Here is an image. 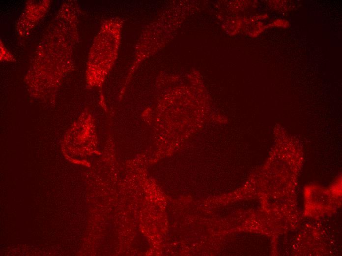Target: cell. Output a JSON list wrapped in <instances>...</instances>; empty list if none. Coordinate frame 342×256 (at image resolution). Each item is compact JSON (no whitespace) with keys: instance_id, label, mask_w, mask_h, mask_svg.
I'll return each instance as SVG.
<instances>
[{"instance_id":"1","label":"cell","mask_w":342,"mask_h":256,"mask_svg":"<svg viewBox=\"0 0 342 256\" xmlns=\"http://www.w3.org/2000/svg\"><path fill=\"white\" fill-rule=\"evenodd\" d=\"M123 22L119 18L106 21L95 37L89 52L87 77L92 74L102 78L112 68L117 59Z\"/></svg>"},{"instance_id":"2","label":"cell","mask_w":342,"mask_h":256,"mask_svg":"<svg viewBox=\"0 0 342 256\" xmlns=\"http://www.w3.org/2000/svg\"><path fill=\"white\" fill-rule=\"evenodd\" d=\"M50 1L49 0H30L27 3V5L25 8L24 12L21 15L17 26V27L20 26L26 22L25 25L18 31L20 35L24 30L25 26L26 28L22 36H25L30 33L37 23L46 14L50 5Z\"/></svg>"},{"instance_id":"3","label":"cell","mask_w":342,"mask_h":256,"mask_svg":"<svg viewBox=\"0 0 342 256\" xmlns=\"http://www.w3.org/2000/svg\"><path fill=\"white\" fill-rule=\"evenodd\" d=\"M0 47H1V49H0V51H0L1 60L4 57V55H5V58H6V61H11L14 60V58L12 56H11V55L10 54H9V52H8L7 51V50H6V49L4 47V46L2 44L1 45V43Z\"/></svg>"},{"instance_id":"4","label":"cell","mask_w":342,"mask_h":256,"mask_svg":"<svg viewBox=\"0 0 342 256\" xmlns=\"http://www.w3.org/2000/svg\"><path fill=\"white\" fill-rule=\"evenodd\" d=\"M272 26L286 28L288 26V23L285 20L278 19L272 23Z\"/></svg>"}]
</instances>
